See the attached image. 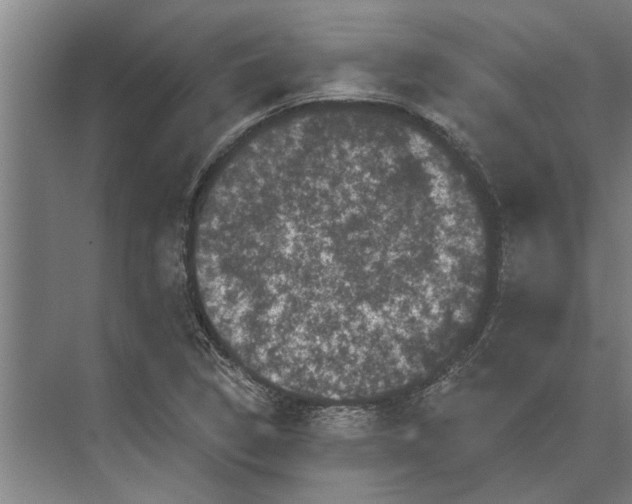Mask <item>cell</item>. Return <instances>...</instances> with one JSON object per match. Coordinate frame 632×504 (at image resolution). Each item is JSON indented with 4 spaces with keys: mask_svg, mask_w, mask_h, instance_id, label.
<instances>
[{
    "mask_svg": "<svg viewBox=\"0 0 632 504\" xmlns=\"http://www.w3.org/2000/svg\"><path fill=\"white\" fill-rule=\"evenodd\" d=\"M376 176L353 158L304 159L231 188L213 214L202 261L279 344L353 355L374 324L372 284L411 263L450 260L449 244L406 242L380 223Z\"/></svg>",
    "mask_w": 632,
    "mask_h": 504,
    "instance_id": "1",
    "label": "cell"
}]
</instances>
